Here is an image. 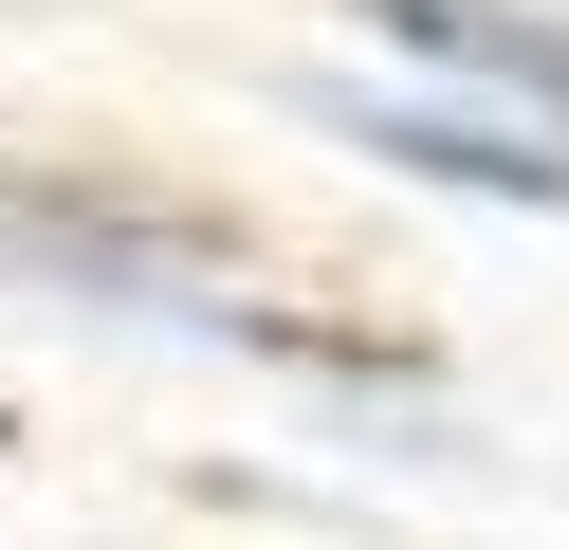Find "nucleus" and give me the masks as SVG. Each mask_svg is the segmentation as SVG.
Instances as JSON below:
<instances>
[{
  "mask_svg": "<svg viewBox=\"0 0 569 550\" xmlns=\"http://www.w3.org/2000/svg\"><path fill=\"white\" fill-rule=\"evenodd\" d=\"M312 129L331 147H386L405 183H459V202H515V220H569V147H515L496 110H405V92H312Z\"/></svg>",
  "mask_w": 569,
  "mask_h": 550,
  "instance_id": "nucleus-1",
  "label": "nucleus"
},
{
  "mask_svg": "<svg viewBox=\"0 0 569 550\" xmlns=\"http://www.w3.org/2000/svg\"><path fill=\"white\" fill-rule=\"evenodd\" d=\"M0 440H19V422H0Z\"/></svg>",
  "mask_w": 569,
  "mask_h": 550,
  "instance_id": "nucleus-3",
  "label": "nucleus"
},
{
  "mask_svg": "<svg viewBox=\"0 0 569 550\" xmlns=\"http://www.w3.org/2000/svg\"><path fill=\"white\" fill-rule=\"evenodd\" d=\"M368 37H405L422 73H478V92H532V110H569V37L551 19H515V0H349Z\"/></svg>",
  "mask_w": 569,
  "mask_h": 550,
  "instance_id": "nucleus-2",
  "label": "nucleus"
}]
</instances>
